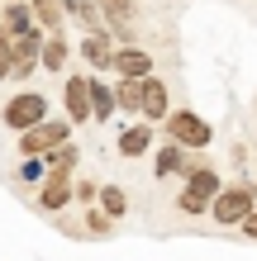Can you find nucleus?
I'll return each instance as SVG.
<instances>
[{
  "instance_id": "nucleus-3",
  "label": "nucleus",
  "mask_w": 257,
  "mask_h": 261,
  "mask_svg": "<svg viewBox=\"0 0 257 261\" xmlns=\"http://www.w3.org/2000/svg\"><path fill=\"white\" fill-rule=\"evenodd\" d=\"M67 133H72V124H48V119H38V124L24 128L19 147H24V157H43V152H53L57 143H67Z\"/></svg>"
},
{
  "instance_id": "nucleus-7",
  "label": "nucleus",
  "mask_w": 257,
  "mask_h": 261,
  "mask_svg": "<svg viewBox=\"0 0 257 261\" xmlns=\"http://www.w3.org/2000/svg\"><path fill=\"white\" fill-rule=\"evenodd\" d=\"M38 34H34V29H24V34H19V43H10V71H19V76H29V71H34V62H38Z\"/></svg>"
},
{
  "instance_id": "nucleus-11",
  "label": "nucleus",
  "mask_w": 257,
  "mask_h": 261,
  "mask_svg": "<svg viewBox=\"0 0 257 261\" xmlns=\"http://www.w3.org/2000/svg\"><path fill=\"white\" fill-rule=\"evenodd\" d=\"M67 199H72L67 176H62V171H53V176H48V186H43V195H38V204H43V209H62Z\"/></svg>"
},
{
  "instance_id": "nucleus-9",
  "label": "nucleus",
  "mask_w": 257,
  "mask_h": 261,
  "mask_svg": "<svg viewBox=\"0 0 257 261\" xmlns=\"http://www.w3.org/2000/svg\"><path fill=\"white\" fill-rule=\"evenodd\" d=\"M86 76H72V81H67V114L72 119H77V124H86V119H90V100H86Z\"/></svg>"
},
{
  "instance_id": "nucleus-2",
  "label": "nucleus",
  "mask_w": 257,
  "mask_h": 261,
  "mask_svg": "<svg viewBox=\"0 0 257 261\" xmlns=\"http://www.w3.org/2000/svg\"><path fill=\"white\" fill-rule=\"evenodd\" d=\"M215 190H219V176L209 171V166H200V171H191V180H186V190H181V214H205L209 209V199H215Z\"/></svg>"
},
{
  "instance_id": "nucleus-17",
  "label": "nucleus",
  "mask_w": 257,
  "mask_h": 261,
  "mask_svg": "<svg viewBox=\"0 0 257 261\" xmlns=\"http://www.w3.org/2000/svg\"><path fill=\"white\" fill-rule=\"evenodd\" d=\"M153 171H157V176H172V171H186V157H181V147H176V143H167V147L157 152V166H153Z\"/></svg>"
},
{
  "instance_id": "nucleus-5",
  "label": "nucleus",
  "mask_w": 257,
  "mask_h": 261,
  "mask_svg": "<svg viewBox=\"0 0 257 261\" xmlns=\"http://www.w3.org/2000/svg\"><path fill=\"white\" fill-rule=\"evenodd\" d=\"M38 119H48V100L43 95H14L10 105H5V124L10 128H29V124H38Z\"/></svg>"
},
{
  "instance_id": "nucleus-13",
  "label": "nucleus",
  "mask_w": 257,
  "mask_h": 261,
  "mask_svg": "<svg viewBox=\"0 0 257 261\" xmlns=\"http://www.w3.org/2000/svg\"><path fill=\"white\" fill-rule=\"evenodd\" d=\"M148 143H153V128H148V124H138V128H124V133H119V152H124V157H138Z\"/></svg>"
},
{
  "instance_id": "nucleus-6",
  "label": "nucleus",
  "mask_w": 257,
  "mask_h": 261,
  "mask_svg": "<svg viewBox=\"0 0 257 261\" xmlns=\"http://www.w3.org/2000/svg\"><path fill=\"white\" fill-rule=\"evenodd\" d=\"M138 110L148 119H167V86L157 76H138Z\"/></svg>"
},
{
  "instance_id": "nucleus-18",
  "label": "nucleus",
  "mask_w": 257,
  "mask_h": 261,
  "mask_svg": "<svg viewBox=\"0 0 257 261\" xmlns=\"http://www.w3.org/2000/svg\"><path fill=\"white\" fill-rule=\"evenodd\" d=\"M100 209L110 214V219H119V214L129 209V199H124V190H119V186H105V190H100Z\"/></svg>"
},
{
  "instance_id": "nucleus-14",
  "label": "nucleus",
  "mask_w": 257,
  "mask_h": 261,
  "mask_svg": "<svg viewBox=\"0 0 257 261\" xmlns=\"http://www.w3.org/2000/svg\"><path fill=\"white\" fill-rule=\"evenodd\" d=\"M86 100H90V114H96V124H105V119H110V110H114V95L96 81V86H86Z\"/></svg>"
},
{
  "instance_id": "nucleus-4",
  "label": "nucleus",
  "mask_w": 257,
  "mask_h": 261,
  "mask_svg": "<svg viewBox=\"0 0 257 261\" xmlns=\"http://www.w3.org/2000/svg\"><path fill=\"white\" fill-rule=\"evenodd\" d=\"M252 199H257L252 186H229V190H215L209 204H215V219H219V223H238V219L252 209Z\"/></svg>"
},
{
  "instance_id": "nucleus-25",
  "label": "nucleus",
  "mask_w": 257,
  "mask_h": 261,
  "mask_svg": "<svg viewBox=\"0 0 257 261\" xmlns=\"http://www.w3.org/2000/svg\"><path fill=\"white\" fill-rule=\"evenodd\" d=\"M238 223H243V233H248V238H257V214H252V209H248V214H243Z\"/></svg>"
},
{
  "instance_id": "nucleus-12",
  "label": "nucleus",
  "mask_w": 257,
  "mask_h": 261,
  "mask_svg": "<svg viewBox=\"0 0 257 261\" xmlns=\"http://www.w3.org/2000/svg\"><path fill=\"white\" fill-rule=\"evenodd\" d=\"M81 57L100 71V67H110V57H114V53H110V43H105V34H96V29H90L86 43H81Z\"/></svg>"
},
{
  "instance_id": "nucleus-19",
  "label": "nucleus",
  "mask_w": 257,
  "mask_h": 261,
  "mask_svg": "<svg viewBox=\"0 0 257 261\" xmlns=\"http://www.w3.org/2000/svg\"><path fill=\"white\" fill-rule=\"evenodd\" d=\"M114 105H124L129 114L138 110V76H124V81H119V90H114Z\"/></svg>"
},
{
  "instance_id": "nucleus-22",
  "label": "nucleus",
  "mask_w": 257,
  "mask_h": 261,
  "mask_svg": "<svg viewBox=\"0 0 257 261\" xmlns=\"http://www.w3.org/2000/svg\"><path fill=\"white\" fill-rule=\"evenodd\" d=\"M86 228H90V233H110V219H105V214H96V209H90V214H86Z\"/></svg>"
},
{
  "instance_id": "nucleus-1",
  "label": "nucleus",
  "mask_w": 257,
  "mask_h": 261,
  "mask_svg": "<svg viewBox=\"0 0 257 261\" xmlns=\"http://www.w3.org/2000/svg\"><path fill=\"white\" fill-rule=\"evenodd\" d=\"M167 138H172L176 147H209L215 128H209L200 114H191V110H176V114L167 119Z\"/></svg>"
},
{
  "instance_id": "nucleus-8",
  "label": "nucleus",
  "mask_w": 257,
  "mask_h": 261,
  "mask_svg": "<svg viewBox=\"0 0 257 261\" xmlns=\"http://www.w3.org/2000/svg\"><path fill=\"white\" fill-rule=\"evenodd\" d=\"M110 67H119V76H148V71H153V57L138 53V48H119L110 57Z\"/></svg>"
},
{
  "instance_id": "nucleus-24",
  "label": "nucleus",
  "mask_w": 257,
  "mask_h": 261,
  "mask_svg": "<svg viewBox=\"0 0 257 261\" xmlns=\"http://www.w3.org/2000/svg\"><path fill=\"white\" fill-rule=\"evenodd\" d=\"M10 29H19V34H24V29H29V14H24L19 5H14V10H10Z\"/></svg>"
},
{
  "instance_id": "nucleus-20",
  "label": "nucleus",
  "mask_w": 257,
  "mask_h": 261,
  "mask_svg": "<svg viewBox=\"0 0 257 261\" xmlns=\"http://www.w3.org/2000/svg\"><path fill=\"white\" fill-rule=\"evenodd\" d=\"M48 162H53V171H62V176H67L72 166H77V147H72V143H57Z\"/></svg>"
},
{
  "instance_id": "nucleus-23",
  "label": "nucleus",
  "mask_w": 257,
  "mask_h": 261,
  "mask_svg": "<svg viewBox=\"0 0 257 261\" xmlns=\"http://www.w3.org/2000/svg\"><path fill=\"white\" fill-rule=\"evenodd\" d=\"M10 76V34H0V81Z\"/></svg>"
},
{
  "instance_id": "nucleus-10",
  "label": "nucleus",
  "mask_w": 257,
  "mask_h": 261,
  "mask_svg": "<svg viewBox=\"0 0 257 261\" xmlns=\"http://www.w3.org/2000/svg\"><path fill=\"white\" fill-rule=\"evenodd\" d=\"M105 19H110V29L119 38H133V19H129V0H100Z\"/></svg>"
},
{
  "instance_id": "nucleus-16",
  "label": "nucleus",
  "mask_w": 257,
  "mask_h": 261,
  "mask_svg": "<svg viewBox=\"0 0 257 261\" xmlns=\"http://www.w3.org/2000/svg\"><path fill=\"white\" fill-rule=\"evenodd\" d=\"M34 10H38V19L53 29V34H62V10H67V0H34Z\"/></svg>"
},
{
  "instance_id": "nucleus-15",
  "label": "nucleus",
  "mask_w": 257,
  "mask_h": 261,
  "mask_svg": "<svg viewBox=\"0 0 257 261\" xmlns=\"http://www.w3.org/2000/svg\"><path fill=\"white\" fill-rule=\"evenodd\" d=\"M38 62H43V67H53V71L67 62V43H62V34H53L48 43H38Z\"/></svg>"
},
{
  "instance_id": "nucleus-21",
  "label": "nucleus",
  "mask_w": 257,
  "mask_h": 261,
  "mask_svg": "<svg viewBox=\"0 0 257 261\" xmlns=\"http://www.w3.org/2000/svg\"><path fill=\"white\" fill-rule=\"evenodd\" d=\"M67 10L77 14L86 29H96V0H67Z\"/></svg>"
}]
</instances>
